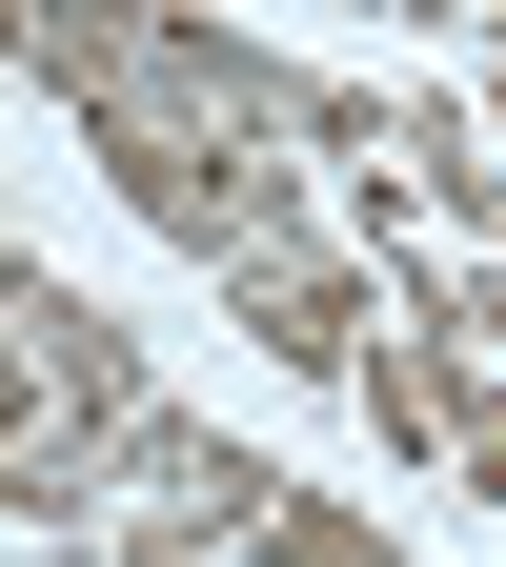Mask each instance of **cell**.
<instances>
[{"mask_svg": "<svg viewBox=\"0 0 506 567\" xmlns=\"http://www.w3.org/2000/svg\"><path fill=\"white\" fill-rule=\"evenodd\" d=\"M385 425V466H446V324H405V344H365V385H344Z\"/></svg>", "mask_w": 506, "mask_h": 567, "instance_id": "obj_7", "label": "cell"}, {"mask_svg": "<svg viewBox=\"0 0 506 567\" xmlns=\"http://www.w3.org/2000/svg\"><path fill=\"white\" fill-rule=\"evenodd\" d=\"M82 163H102V203L142 244H183L203 284H244V264H283L304 244V163L283 142H224V122H163V102H82Z\"/></svg>", "mask_w": 506, "mask_h": 567, "instance_id": "obj_2", "label": "cell"}, {"mask_svg": "<svg viewBox=\"0 0 506 567\" xmlns=\"http://www.w3.org/2000/svg\"><path fill=\"white\" fill-rule=\"evenodd\" d=\"M21 82L61 122L82 102H163V122H224V142H324V163H385V122H405L365 82H304L244 21H203V0H21Z\"/></svg>", "mask_w": 506, "mask_h": 567, "instance_id": "obj_1", "label": "cell"}, {"mask_svg": "<svg viewBox=\"0 0 506 567\" xmlns=\"http://www.w3.org/2000/svg\"><path fill=\"white\" fill-rule=\"evenodd\" d=\"M21 567H61V547H21Z\"/></svg>", "mask_w": 506, "mask_h": 567, "instance_id": "obj_12", "label": "cell"}, {"mask_svg": "<svg viewBox=\"0 0 506 567\" xmlns=\"http://www.w3.org/2000/svg\"><path fill=\"white\" fill-rule=\"evenodd\" d=\"M244 567H385V507H344V486H264Z\"/></svg>", "mask_w": 506, "mask_h": 567, "instance_id": "obj_8", "label": "cell"}, {"mask_svg": "<svg viewBox=\"0 0 506 567\" xmlns=\"http://www.w3.org/2000/svg\"><path fill=\"white\" fill-rule=\"evenodd\" d=\"M385 21H506V0H385Z\"/></svg>", "mask_w": 506, "mask_h": 567, "instance_id": "obj_10", "label": "cell"}, {"mask_svg": "<svg viewBox=\"0 0 506 567\" xmlns=\"http://www.w3.org/2000/svg\"><path fill=\"white\" fill-rule=\"evenodd\" d=\"M224 324L264 344L283 385H365V324H405V305H385V264H365V244H283V264L224 284Z\"/></svg>", "mask_w": 506, "mask_h": 567, "instance_id": "obj_4", "label": "cell"}, {"mask_svg": "<svg viewBox=\"0 0 506 567\" xmlns=\"http://www.w3.org/2000/svg\"><path fill=\"white\" fill-rule=\"evenodd\" d=\"M0 344H21V405H61L82 446H122V425L163 405V385H142V324H122V305H82V284H61L41 244L0 264Z\"/></svg>", "mask_w": 506, "mask_h": 567, "instance_id": "obj_3", "label": "cell"}, {"mask_svg": "<svg viewBox=\"0 0 506 567\" xmlns=\"http://www.w3.org/2000/svg\"><path fill=\"white\" fill-rule=\"evenodd\" d=\"M264 446H224V425H183V405H142L122 425V527H183V547H224L244 567V527H264Z\"/></svg>", "mask_w": 506, "mask_h": 567, "instance_id": "obj_5", "label": "cell"}, {"mask_svg": "<svg viewBox=\"0 0 506 567\" xmlns=\"http://www.w3.org/2000/svg\"><path fill=\"white\" fill-rule=\"evenodd\" d=\"M385 183H405L446 244L506 264V122H486V102H405V122H385Z\"/></svg>", "mask_w": 506, "mask_h": 567, "instance_id": "obj_6", "label": "cell"}, {"mask_svg": "<svg viewBox=\"0 0 506 567\" xmlns=\"http://www.w3.org/2000/svg\"><path fill=\"white\" fill-rule=\"evenodd\" d=\"M466 102H486V122H506V41H486V82H466Z\"/></svg>", "mask_w": 506, "mask_h": 567, "instance_id": "obj_11", "label": "cell"}, {"mask_svg": "<svg viewBox=\"0 0 506 567\" xmlns=\"http://www.w3.org/2000/svg\"><path fill=\"white\" fill-rule=\"evenodd\" d=\"M446 466L506 507V365H486V344H446Z\"/></svg>", "mask_w": 506, "mask_h": 567, "instance_id": "obj_9", "label": "cell"}]
</instances>
